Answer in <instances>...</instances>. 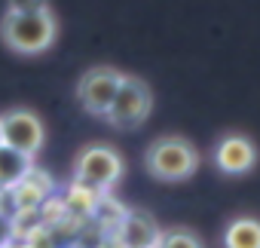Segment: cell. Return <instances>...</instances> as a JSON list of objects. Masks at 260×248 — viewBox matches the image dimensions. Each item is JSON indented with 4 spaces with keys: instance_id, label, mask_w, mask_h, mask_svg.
<instances>
[{
    "instance_id": "cell-1",
    "label": "cell",
    "mask_w": 260,
    "mask_h": 248,
    "mask_svg": "<svg viewBox=\"0 0 260 248\" xmlns=\"http://www.w3.org/2000/svg\"><path fill=\"white\" fill-rule=\"evenodd\" d=\"M58 37V19L52 10L40 13H4L0 19V40L19 55H40Z\"/></svg>"
},
{
    "instance_id": "cell-2",
    "label": "cell",
    "mask_w": 260,
    "mask_h": 248,
    "mask_svg": "<svg viewBox=\"0 0 260 248\" xmlns=\"http://www.w3.org/2000/svg\"><path fill=\"white\" fill-rule=\"evenodd\" d=\"M144 169L150 178L178 184L196 175L199 169V150L184 135H159L144 150Z\"/></svg>"
},
{
    "instance_id": "cell-3",
    "label": "cell",
    "mask_w": 260,
    "mask_h": 248,
    "mask_svg": "<svg viewBox=\"0 0 260 248\" xmlns=\"http://www.w3.org/2000/svg\"><path fill=\"white\" fill-rule=\"evenodd\" d=\"M125 175V163L110 144H86L74 160V184L89 187L95 193H107Z\"/></svg>"
},
{
    "instance_id": "cell-4",
    "label": "cell",
    "mask_w": 260,
    "mask_h": 248,
    "mask_svg": "<svg viewBox=\"0 0 260 248\" xmlns=\"http://www.w3.org/2000/svg\"><path fill=\"white\" fill-rule=\"evenodd\" d=\"M150 110H153V92H150L147 80H141L135 74H122L119 89H116L104 119L113 129L128 132V129H138L141 122L150 116Z\"/></svg>"
},
{
    "instance_id": "cell-5",
    "label": "cell",
    "mask_w": 260,
    "mask_h": 248,
    "mask_svg": "<svg viewBox=\"0 0 260 248\" xmlns=\"http://www.w3.org/2000/svg\"><path fill=\"white\" fill-rule=\"evenodd\" d=\"M43 141H46V129L34 110L10 107L7 113H0V144H7L19 153H28V157H37Z\"/></svg>"
},
{
    "instance_id": "cell-6",
    "label": "cell",
    "mask_w": 260,
    "mask_h": 248,
    "mask_svg": "<svg viewBox=\"0 0 260 248\" xmlns=\"http://www.w3.org/2000/svg\"><path fill=\"white\" fill-rule=\"evenodd\" d=\"M119 80H122V71L110 68V65H95L89 68L80 80H77V101L86 113L92 116H104L116 89H119Z\"/></svg>"
},
{
    "instance_id": "cell-7",
    "label": "cell",
    "mask_w": 260,
    "mask_h": 248,
    "mask_svg": "<svg viewBox=\"0 0 260 248\" xmlns=\"http://www.w3.org/2000/svg\"><path fill=\"white\" fill-rule=\"evenodd\" d=\"M125 248H156L162 227L156 224V218L144 208H122L119 221L110 230Z\"/></svg>"
},
{
    "instance_id": "cell-8",
    "label": "cell",
    "mask_w": 260,
    "mask_h": 248,
    "mask_svg": "<svg viewBox=\"0 0 260 248\" xmlns=\"http://www.w3.org/2000/svg\"><path fill=\"white\" fill-rule=\"evenodd\" d=\"M260 160L257 144L242 135V132H226L217 144H214V166L223 175H248Z\"/></svg>"
},
{
    "instance_id": "cell-9",
    "label": "cell",
    "mask_w": 260,
    "mask_h": 248,
    "mask_svg": "<svg viewBox=\"0 0 260 248\" xmlns=\"http://www.w3.org/2000/svg\"><path fill=\"white\" fill-rule=\"evenodd\" d=\"M49 190H52V178H49L46 172H40V169H31L16 187L4 190V196L13 199L16 211H31V208H37V205L49 196Z\"/></svg>"
},
{
    "instance_id": "cell-10",
    "label": "cell",
    "mask_w": 260,
    "mask_h": 248,
    "mask_svg": "<svg viewBox=\"0 0 260 248\" xmlns=\"http://www.w3.org/2000/svg\"><path fill=\"white\" fill-rule=\"evenodd\" d=\"M223 248H260V218L239 214L223 227Z\"/></svg>"
},
{
    "instance_id": "cell-11",
    "label": "cell",
    "mask_w": 260,
    "mask_h": 248,
    "mask_svg": "<svg viewBox=\"0 0 260 248\" xmlns=\"http://www.w3.org/2000/svg\"><path fill=\"white\" fill-rule=\"evenodd\" d=\"M31 169H34V157L19 153V150H13L7 144H0V190L16 187Z\"/></svg>"
},
{
    "instance_id": "cell-12",
    "label": "cell",
    "mask_w": 260,
    "mask_h": 248,
    "mask_svg": "<svg viewBox=\"0 0 260 248\" xmlns=\"http://www.w3.org/2000/svg\"><path fill=\"white\" fill-rule=\"evenodd\" d=\"M156 248H205V242L187 227H172V230H162Z\"/></svg>"
},
{
    "instance_id": "cell-13",
    "label": "cell",
    "mask_w": 260,
    "mask_h": 248,
    "mask_svg": "<svg viewBox=\"0 0 260 248\" xmlns=\"http://www.w3.org/2000/svg\"><path fill=\"white\" fill-rule=\"evenodd\" d=\"M16 239V218L0 208V248H13Z\"/></svg>"
},
{
    "instance_id": "cell-14",
    "label": "cell",
    "mask_w": 260,
    "mask_h": 248,
    "mask_svg": "<svg viewBox=\"0 0 260 248\" xmlns=\"http://www.w3.org/2000/svg\"><path fill=\"white\" fill-rule=\"evenodd\" d=\"M52 10L49 0H7V13H40Z\"/></svg>"
},
{
    "instance_id": "cell-15",
    "label": "cell",
    "mask_w": 260,
    "mask_h": 248,
    "mask_svg": "<svg viewBox=\"0 0 260 248\" xmlns=\"http://www.w3.org/2000/svg\"><path fill=\"white\" fill-rule=\"evenodd\" d=\"M95 248H125V245H122V242H119V239H116L113 233H107V236H104V239H101V242H98Z\"/></svg>"
},
{
    "instance_id": "cell-16",
    "label": "cell",
    "mask_w": 260,
    "mask_h": 248,
    "mask_svg": "<svg viewBox=\"0 0 260 248\" xmlns=\"http://www.w3.org/2000/svg\"><path fill=\"white\" fill-rule=\"evenodd\" d=\"M0 202H4V190H0Z\"/></svg>"
},
{
    "instance_id": "cell-17",
    "label": "cell",
    "mask_w": 260,
    "mask_h": 248,
    "mask_svg": "<svg viewBox=\"0 0 260 248\" xmlns=\"http://www.w3.org/2000/svg\"><path fill=\"white\" fill-rule=\"evenodd\" d=\"M71 248H74V245H71Z\"/></svg>"
}]
</instances>
